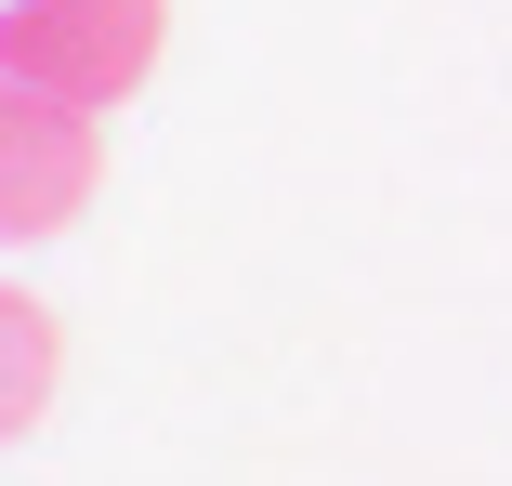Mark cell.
<instances>
[{"label":"cell","instance_id":"cell-1","mask_svg":"<svg viewBox=\"0 0 512 486\" xmlns=\"http://www.w3.org/2000/svg\"><path fill=\"white\" fill-rule=\"evenodd\" d=\"M158 40H171V0H0V66L92 119L158 79Z\"/></svg>","mask_w":512,"mask_h":486},{"label":"cell","instance_id":"cell-2","mask_svg":"<svg viewBox=\"0 0 512 486\" xmlns=\"http://www.w3.org/2000/svg\"><path fill=\"white\" fill-rule=\"evenodd\" d=\"M92 184H106V119L92 106H53L0 66V250H40L92 211Z\"/></svg>","mask_w":512,"mask_h":486},{"label":"cell","instance_id":"cell-3","mask_svg":"<svg viewBox=\"0 0 512 486\" xmlns=\"http://www.w3.org/2000/svg\"><path fill=\"white\" fill-rule=\"evenodd\" d=\"M53 381H66V329H53V303L0 276V447H27V434L53 421Z\"/></svg>","mask_w":512,"mask_h":486}]
</instances>
